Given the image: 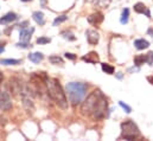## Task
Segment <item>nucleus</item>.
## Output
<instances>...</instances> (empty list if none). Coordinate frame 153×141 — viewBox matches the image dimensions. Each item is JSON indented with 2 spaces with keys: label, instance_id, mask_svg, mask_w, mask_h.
Here are the masks:
<instances>
[{
  "label": "nucleus",
  "instance_id": "1",
  "mask_svg": "<svg viewBox=\"0 0 153 141\" xmlns=\"http://www.w3.org/2000/svg\"><path fill=\"white\" fill-rule=\"evenodd\" d=\"M46 88H48V93H49L50 97L56 102L57 106L62 108V109L68 108V100H67L65 93H64V90H63L58 79L49 78L46 81Z\"/></svg>",
  "mask_w": 153,
  "mask_h": 141
},
{
  "label": "nucleus",
  "instance_id": "2",
  "mask_svg": "<svg viewBox=\"0 0 153 141\" xmlns=\"http://www.w3.org/2000/svg\"><path fill=\"white\" fill-rule=\"evenodd\" d=\"M65 90L68 93V97H69V101L71 102V105L77 106L82 102V100L84 99V96L87 94V85L84 83H79V82H70L67 84Z\"/></svg>",
  "mask_w": 153,
  "mask_h": 141
},
{
  "label": "nucleus",
  "instance_id": "3",
  "mask_svg": "<svg viewBox=\"0 0 153 141\" xmlns=\"http://www.w3.org/2000/svg\"><path fill=\"white\" fill-rule=\"evenodd\" d=\"M102 96H103V95H102V93H101L100 90H94V91L87 97V100L83 102V105H82V113H83L84 115H93L95 108H96L99 101H100V99H101Z\"/></svg>",
  "mask_w": 153,
  "mask_h": 141
},
{
  "label": "nucleus",
  "instance_id": "4",
  "mask_svg": "<svg viewBox=\"0 0 153 141\" xmlns=\"http://www.w3.org/2000/svg\"><path fill=\"white\" fill-rule=\"evenodd\" d=\"M139 134H140V131L133 121L127 120L121 123V137L122 138L127 140H133L137 137H139Z\"/></svg>",
  "mask_w": 153,
  "mask_h": 141
},
{
  "label": "nucleus",
  "instance_id": "5",
  "mask_svg": "<svg viewBox=\"0 0 153 141\" xmlns=\"http://www.w3.org/2000/svg\"><path fill=\"white\" fill-rule=\"evenodd\" d=\"M107 107H108V103H107V100L105 99V96H102L97 103V106L95 108L94 113H93V117L94 119H102L105 115H106V110H107Z\"/></svg>",
  "mask_w": 153,
  "mask_h": 141
},
{
  "label": "nucleus",
  "instance_id": "6",
  "mask_svg": "<svg viewBox=\"0 0 153 141\" xmlns=\"http://www.w3.org/2000/svg\"><path fill=\"white\" fill-rule=\"evenodd\" d=\"M12 108L11 97L7 90H0V109L4 111H7Z\"/></svg>",
  "mask_w": 153,
  "mask_h": 141
},
{
  "label": "nucleus",
  "instance_id": "7",
  "mask_svg": "<svg viewBox=\"0 0 153 141\" xmlns=\"http://www.w3.org/2000/svg\"><path fill=\"white\" fill-rule=\"evenodd\" d=\"M35 32V29L33 27H24L20 30V33H19V38H20V42H30L32 33Z\"/></svg>",
  "mask_w": 153,
  "mask_h": 141
},
{
  "label": "nucleus",
  "instance_id": "8",
  "mask_svg": "<svg viewBox=\"0 0 153 141\" xmlns=\"http://www.w3.org/2000/svg\"><path fill=\"white\" fill-rule=\"evenodd\" d=\"M88 22H89V24L97 26L103 22V14L101 12H95L88 17Z\"/></svg>",
  "mask_w": 153,
  "mask_h": 141
},
{
  "label": "nucleus",
  "instance_id": "9",
  "mask_svg": "<svg viewBox=\"0 0 153 141\" xmlns=\"http://www.w3.org/2000/svg\"><path fill=\"white\" fill-rule=\"evenodd\" d=\"M85 35H87V39H88L89 44L95 45V44H97V43H99L100 35H99V32H97V31H95V30H88Z\"/></svg>",
  "mask_w": 153,
  "mask_h": 141
},
{
  "label": "nucleus",
  "instance_id": "10",
  "mask_svg": "<svg viewBox=\"0 0 153 141\" xmlns=\"http://www.w3.org/2000/svg\"><path fill=\"white\" fill-rule=\"evenodd\" d=\"M18 16L14 13V12H8L7 14H5L4 17L0 18V24L1 25H7V24H11L12 22L17 20Z\"/></svg>",
  "mask_w": 153,
  "mask_h": 141
},
{
  "label": "nucleus",
  "instance_id": "11",
  "mask_svg": "<svg viewBox=\"0 0 153 141\" xmlns=\"http://www.w3.org/2000/svg\"><path fill=\"white\" fill-rule=\"evenodd\" d=\"M82 59H83L84 62H87V63H97L100 58H99V55H97L96 52L91 51V52H89L87 56H83Z\"/></svg>",
  "mask_w": 153,
  "mask_h": 141
},
{
  "label": "nucleus",
  "instance_id": "12",
  "mask_svg": "<svg viewBox=\"0 0 153 141\" xmlns=\"http://www.w3.org/2000/svg\"><path fill=\"white\" fill-rule=\"evenodd\" d=\"M134 11H135L137 13H145L147 17H151L149 8H147L143 2H138V4H135V5H134Z\"/></svg>",
  "mask_w": 153,
  "mask_h": 141
},
{
  "label": "nucleus",
  "instance_id": "13",
  "mask_svg": "<svg viewBox=\"0 0 153 141\" xmlns=\"http://www.w3.org/2000/svg\"><path fill=\"white\" fill-rule=\"evenodd\" d=\"M29 59H30L32 63L38 64V63H40V62L44 59V55H43L42 52H33V53H30V55H29Z\"/></svg>",
  "mask_w": 153,
  "mask_h": 141
},
{
  "label": "nucleus",
  "instance_id": "14",
  "mask_svg": "<svg viewBox=\"0 0 153 141\" xmlns=\"http://www.w3.org/2000/svg\"><path fill=\"white\" fill-rule=\"evenodd\" d=\"M32 18H33V20L39 24V25H44L45 24V19H44V14H43V12H33V14H32Z\"/></svg>",
  "mask_w": 153,
  "mask_h": 141
},
{
  "label": "nucleus",
  "instance_id": "15",
  "mask_svg": "<svg viewBox=\"0 0 153 141\" xmlns=\"http://www.w3.org/2000/svg\"><path fill=\"white\" fill-rule=\"evenodd\" d=\"M134 45H135V47L138 50H144V49H147L150 46V43L147 40H145V39H137L134 42Z\"/></svg>",
  "mask_w": 153,
  "mask_h": 141
},
{
  "label": "nucleus",
  "instance_id": "16",
  "mask_svg": "<svg viewBox=\"0 0 153 141\" xmlns=\"http://www.w3.org/2000/svg\"><path fill=\"white\" fill-rule=\"evenodd\" d=\"M19 59H0V64L2 65H17L19 64Z\"/></svg>",
  "mask_w": 153,
  "mask_h": 141
},
{
  "label": "nucleus",
  "instance_id": "17",
  "mask_svg": "<svg viewBox=\"0 0 153 141\" xmlns=\"http://www.w3.org/2000/svg\"><path fill=\"white\" fill-rule=\"evenodd\" d=\"M111 1H112V0H94V4L97 5V6L101 7V8H105V7H107V6L111 4Z\"/></svg>",
  "mask_w": 153,
  "mask_h": 141
},
{
  "label": "nucleus",
  "instance_id": "18",
  "mask_svg": "<svg viewBox=\"0 0 153 141\" xmlns=\"http://www.w3.org/2000/svg\"><path fill=\"white\" fill-rule=\"evenodd\" d=\"M144 62H147V56L141 55V56H137L134 58V63L137 65H141V64H144Z\"/></svg>",
  "mask_w": 153,
  "mask_h": 141
},
{
  "label": "nucleus",
  "instance_id": "19",
  "mask_svg": "<svg viewBox=\"0 0 153 141\" xmlns=\"http://www.w3.org/2000/svg\"><path fill=\"white\" fill-rule=\"evenodd\" d=\"M128 16H129V10L125 8L122 11V16H121V24H127L128 22Z\"/></svg>",
  "mask_w": 153,
  "mask_h": 141
},
{
  "label": "nucleus",
  "instance_id": "20",
  "mask_svg": "<svg viewBox=\"0 0 153 141\" xmlns=\"http://www.w3.org/2000/svg\"><path fill=\"white\" fill-rule=\"evenodd\" d=\"M49 61H50V63H52V64H63V59L61 58V57H58V56H50L49 57Z\"/></svg>",
  "mask_w": 153,
  "mask_h": 141
},
{
  "label": "nucleus",
  "instance_id": "21",
  "mask_svg": "<svg viewBox=\"0 0 153 141\" xmlns=\"http://www.w3.org/2000/svg\"><path fill=\"white\" fill-rule=\"evenodd\" d=\"M101 68H102V70L105 71L106 73H113L114 72V68L112 67V65H109V64H106V63H103L102 65H101Z\"/></svg>",
  "mask_w": 153,
  "mask_h": 141
},
{
  "label": "nucleus",
  "instance_id": "22",
  "mask_svg": "<svg viewBox=\"0 0 153 141\" xmlns=\"http://www.w3.org/2000/svg\"><path fill=\"white\" fill-rule=\"evenodd\" d=\"M68 19L67 16H61V17H57L55 20H53V26H57L58 24H62L63 22H65Z\"/></svg>",
  "mask_w": 153,
  "mask_h": 141
},
{
  "label": "nucleus",
  "instance_id": "23",
  "mask_svg": "<svg viewBox=\"0 0 153 141\" xmlns=\"http://www.w3.org/2000/svg\"><path fill=\"white\" fill-rule=\"evenodd\" d=\"M50 42H51V39L50 38H46V37H40V38L37 39V43L38 44H48Z\"/></svg>",
  "mask_w": 153,
  "mask_h": 141
},
{
  "label": "nucleus",
  "instance_id": "24",
  "mask_svg": "<svg viewBox=\"0 0 153 141\" xmlns=\"http://www.w3.org/2000/svg\"><path fill=\"white\" fill-rule=\"evenodd\" d=\"M119 105H120V106L122 107V109H125V110H126V113H131V111H132V109H131V107H129V106H127L126 103H123L122 101H120V102H119Z\"/></svg>",
  "mask_w": 153,
  "mask_h": 141
},
{
  "label": "nucleus",
  "instance_id": "25",
  "mask_svg": "<svg viewBox=\"0 0 153 141\" xmlns=\"http://www.w3.org/2000/svg\"><path fill=\"white\" fill-rule=\"evenodd\" d=\"M146 56H147V63H149L150 65H152L153 64V52H149Z\"/></svg>",
  "mask_w": 153,
  "mask_h": 141
},
{
  "label": "nucleus",
  "instance_id": "26",
  "mask_svg": "<svg viewBox=\"0 0 153 141\" xmlns=\"http://www.w3.org/2000/svg\"><path fill=\"white\" fill-rule=\"evenodd\" d=\"M65 57H67V58H69V59H71V61L76 59V56H75L74 53H69V52H67V53H65Z\"/></svg>",
  "mask_w": 153,
  "mask_h": 141
},
{
  "label": "nucleus",
  "instance_id": "27",
  "mask_svg": "<svg viewBox=\"0 0 153 141\" xmlns=\"http://www.w3.org/2000/svg\"><path fill=\"white\" fill-rule=\"evenodd\" d=\"M17 46H19V47L22 46V47H24V49H27V47H29V44H27V43H25V42H22V43H18V44H17Z\"/></svg>",
  "mask_w": 153,
  "mask_h": 141
},
{
  "label": "nucleus",
  "instance_id": "28",
  "mask_svg": "<svg viewBox=\"0 0 153 141\" xmlns=\"http://www.w3.org/2000/svg\"><path fill=\"white\" fill-rule=\"evenodd\" d=\"M2 79H4V75H2V72L0 71V83L2 82Z\"/></svg>",
  "mask_w": 153,
  "mask_h": 141
},
{
  "label": "nucleus",
  "instance_id": "29",
  "mask_svg": "<svg viewBox=\"0 0 153 141\" xmlns=\"http://www.w3.org/2000/svg\"><path fill=\"white\" fill-rule=\"evenodd\" d=\"M4 50H5V49H4V46H0V53H1V52H4Z\"/></svg>",
  "mask_w": 153,
  "mask_h": 141
},
{
  "label": "nucleus",
  "instance_id": "30",
  "mask_svg": "<svg viewBox=\"0 0 153 141\" xmlns=\"http://www.w3.org/2000/svg\"><path fill=\"white\" fill-rule=\"evenodd\" d=\"M149 79H150V81L152 82V84H153V78H152V77H149Z\"/></svg>",
  "mask_w": 153,
  "mask_h": 141
},
{
  "label": "nucleus",
  "instance_id": "31",
  "mask_svg": "<svg viewBox=\"0 0 153 141\" xmlns=\"http://www.w3.org/2000/svg\"><path fill=\"white\" fill-rule=\"evenodd\" d=\"M22 1H31V0H22Z\"/></svg>",
  "mask_w": 153,
  "mask_h": 141
}]
</instances>
